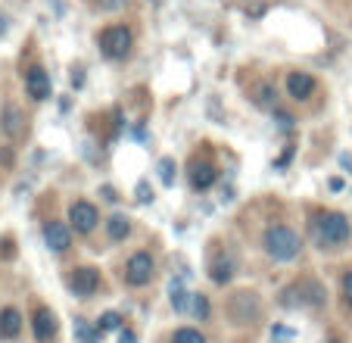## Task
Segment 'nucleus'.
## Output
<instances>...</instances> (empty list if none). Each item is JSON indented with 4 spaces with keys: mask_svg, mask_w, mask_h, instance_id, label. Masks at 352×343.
<instances>
[{
    "mask_svg": "<svg viewBox=\"0 0 352 343\" xmlns=\"http://www.w3.org/2000/svg\"><path fill=\"white\" fill-rule=\"evenodd\" d=\"M122 3H125V0H100V7L103 10H119Z\"/></svg>",
    "mask_w": 352,
    "mask_h": 343,
    "instance_id": "29",
    "label": "nucleus"
},
{
    "mask_svg": "<svg viewBox=\"0 0 352 343\" xmlns=\"http://www.w3.org/2000/svg\"><path fill=\"white\" fill-rule=\"evenodd\" d=\"M100 50L107 60H125L131 53V32L125 25H109L100 32Z\"/></svg>",
    "mask_w": 352,
    "mask_h": 343,
    "instance_id": "3",
    "label": "nucleus"
},
{
    "mask_svg": "<svg viewBox=\"0 0 352 343\" xmlns=\"http://www.w3.org/2000/svg\"><path fill=\"white\" fill-rule=\"evenodd\" d=\"M72 331H75V340H78V343H97V337H100V331L91 328L85 318H75Z\"/></svg>",
    "mask_w": 352,
    "mask_h": 343,
    "instance_id": "17",
    "label": "nucleus"
},
{
    "mask_svg": "<svg viewBox=\"0 0 352 343\" xmlns=\"http://www.w3.org/2000/svg\"><path fill=\"white\" fill-rule=\"evenodd\" d=\"M352 234V225L343 212H324V216L315 222V238L321 247H340L346 244Z\"/></svg>",
    "mask_w": 352,
    "mask_h": 343,
    "instance_id": "2",
    "label": "nucleus"
},
{
    "mask_svg": "<svg viewBox=\"0 0 352 343\" xmlns=\"http://www.w3.org/2000/svg\"><path fill=\"white\" fill-rule=\"evenodd\" d=\"M22 122H25V119H22V112L16 110V106H10V110L3 112V132H7L10 138H19V134H22V128H25Z\"/></svg>",
    "mask_w": 352,
    "mask_h": 343,
    "instance_id": "14",
    "label": "nucleus"
},
{
    "mask_svg": "<svg viewBox=\"0 0 352 343\" xmlns=\"http://www.w3.org/2000/svg\"><path fill=\"white\" fill-rule=\"evenodd\" d=\"M153 256L150 253H134L131 259H128V269H125V278L131 287H144V284H150V278H153Z\"/></svg>",
    "mask_w": 352,
    "mask_h": 343,
    "instance_id": "4",
    "label": "nucleus"
},
{
    "mask_svg": "<svg viewBox=\"0 0 352 343\" xmlns=\"http://www.w3.org/2000/svg\"><path fill=\"white\" fill-rule=\"evenodd\" d=\"M265 250H268V256L278 259V262H290V259L299 256L302 240H299V234L293 231V228H287V225H272L265 231Z\"/></svg>",
    "mask_w": 352,
    "mask_h": 343,
    "instance_id": "1",
    "label": "nucleus"
},
{
    "mask_svg": "<svg viewBox=\"0 0 352 343\" xmlns=\"http://www.w3.org/2000/svg\"><path fill=\"white\" fill-rule=\"evenodd\" d=\"M259 315V300H256V293H234L231 297V318L237 324H246L253 322V318Z\"/></svg>",
    "mask_w": 352,
    "mask_h": 343,
    "instance_id": "7",
    "label": "nucleus"
},
{
    "mask_svg": "<svg viewBox=\"0 0 352 343\" xmlns=\"http://www.w3.org/2000/svg\"><path fill=\"white\" fill-rule=\"evenodd\" d=\"M287 91H290L293 100H309L315 94V79L309 72H290V79H287Z\"/></svg>",
    "mask_w": 352,
    "mask_h": 343,
    "instance_id": "11",
    "label": "nucleus"
},
{
    "mask_svg": "<svg viewBox=\"0 0 352 343\" xmlns=\"http://www.w3.org/2000/svg\"><path fill=\"white\" fill-rule=\"evenodd\" d=\"M22 331V315L16 309H3L0 312V337H16Z\"/></svg>",
    "mask_w": 352,
    "mask_h": 343,
    "instance_id": "12",
    "label": "nucleus"
},
{
    "mask_svg": "<svg viewBox=\"0 0 352 343\" xmlns=\"http://www.w3.org/2000/svg\"><path fill=\"white\" fill-rule=\"evenodd\" d=\"M168 293H172V306H175V312H184V309H187V303H190V297H193V293H187V291H184V284H181V281H172V291H168Z\"/></svg>",
    "mask_w": 352,
    "mask_h": 343,
    "instance_id": "18",
    "label": "nucleus"
},
{
    "mask_svg": "<svg viewBox=\"0 0 352 343\" xmlns=\"http://www.w3.org/2000/svg\"><path fill=\"white\" fill-rule=\"evenodd\" d=\"M209 278H212L215 284H228L234 278V262L231 259H215L212 269H209Z\"/></svg>",
    "mask_w": 352,
    "mask_h": 343,
    "instance_id": "15",
    "label": "nucleus"
},
{
    "mask_svg": "<svg viewBox=\"0 0 352 343\" xmlns=\"http://www.w3.org/2000/svg\"><path fill=\"white\" fill-rule=\"evenodd\" d=\"M119 343H138V334H134V331H122V334H119Z\"/></svg>",
    "mask_w": 352,
    "mask_h": 343,
    "instance_id": "28",
    "label": "nucleus"
},
{
    "mask_svg": "<svg viewBox=\"0 0 352 343\" xmlns=\"http://www.w3.org/2000/svg\"><path fill=\"white\" fill-rule=\"evenodd\" d=\"M190 312L199 318V322H206L209 312H212V309H209V300L203 297V293H193V297H190Z\"/></svg>",
    "mask_w": 352,
    "mask_h": 343,
    "instance_id": "19",
    "label": "nucleus"
},
{
    "mask_svg": "<svg viewBox=\"0 0 352 343\" xmlns=\"http://www.w3.org/2000/svg\"><path fill=\"white\" fill-rule=\"evenodd\" d=\"M69 222L78 234H91L97 228V206L87 203V200H78V203L69 206Z\"/></svg>",
    "mask_w": 352,
    "mask_h": 343,
    "instance_id": "5",
    "label": "nucleus"
},
{
    "mask_svg": "<svg viewBox=\"0 0 352 343\" xmlns=\"http://www.w3.org/2000/svg\"><path fill=\"white\" fill-rule=\"evenodd\" d=\"M340 165H343L346 172H352V156H349V153H343V156H340Z\"/></svg>",
    "mask_w": 352,
    "mask_h": 343,
    "instance_id": "32",
    "label": "nucleus"
},
{
    "mask_svg": "<svg viewBox=\"0 0 352 343\" xmlns=\"http://www.w3.org/2000/svg\"><path fill=\"white\" fill-rule=\"evenodd\" d=\"M212 181H215V169H212V165H193L190 185L197 187V191H206V187H212Z\"/></svg>",
    "mask_w": 352,
    "mask_h": 343,
    "instance_id": "13",
    "label": "nucleus"
},
{
    "mask_svg": "<svg viewBox=\"0 0 352 343\" xmlns=\"http://www.w3.org/2000/svg\"><path fill=\"white\" fill-rule=\"evenodd\" d=\"M69 287L75 291V297H94L100 287V275L97 269H91V265H81V269L72 271V278H69Z\"/></svg>",
    "mask_w": 352,
    "mask_h": 343,
    "instance_id": "6",
    "label": "nucleus"
},
{
    "mask_svg": "<svg viewBox=\"0 0 352 343\" xmlns=\"http://www.w3.org/2000/svg\"><path fill=\"white\" fill-rule=\"evenodd\" d=\"M343 293H346V303L352 306V275L343 278Z\"/></svg>",
    "mask_w": 352,
    "mask_h": 343,
    "instance_id": "27",
    "label": "nucleus"
},
{
    "mask_svg": "<svg viewBox=\"0 0 352 343\" xmlns=\"http://www.w3.org/2000/svg\"><path fill=\"white\" fill-rule=\"evenodd\" d=\"M331 343H337V340H331Z\"/></svg>",
    "mask_w": 352,
    "mask_h": 343,
    "instance_id": "33",
    "label": "nucleus"
},
{
    "mask_svg": "<svg viewBox=\"0 0 352 343\" xmlns=\"http://www.w3.org/2000/svg\"><path fill=\"white\" fill-rule=\"evenodd\" d=\"M122 328V315L119 312H103L100 315V324H97V331L103 334V331H119Z\"/></svg>",
    "mask_w": 352,
    "mask_h": 343,
    "instance_id": "22",
    "label": "nucleus"
},
{
    "mask_svg": "<svg viewBox=\"0 0 352 343\" xmlns=\"http://www.w3.org/2000/svg\"><path fill=\"white\" fill-rule=\"evenodd\" d=\"M274 97H278V94H274L272 85H259V87H256V103L265 106V110H274Z\"/></svg>",
    "mask_w": 352,
    "mask_h": 343,
    "instance_id": "20",
    "label": "nucleus"
},
{
    "mask_svg": "<svg viewBox=\"0 0 352 343\" xmlns=\"http://www.w3.org/2000/svg\"><path fill=\"white\" fill-rule=\"evenodd\" d=\"M138 203H153V187L146 185V181H138Z\"/></svg>",
    "mask_w": 352,
    "mask_h": 343,
    "instance_id": "24",
    "label": "nucleus"
},
{
    "mask_svg": "<svg viewBox=\"0 0 352 343\" xmlns=\"http://www.w3.org/2000/svg\"><path fill=\"white\" fill-rule=\"evenodd\" d=\"M32 328H34V337H38L41 343L54 340V334H56V318H54V312L41 306V309L34 312V318H32Z\"/></svg>",
    "mask_w": 352,
    "mask_h": 343,
    "instance_id": "10",
    "label": "nucleus"
},
{
    "mask_svg": "<svg viewBox=\"0 0 352 343\" xmlns=\"http://www.w3.org/2000/svg\"><path fill=\"white\" fill-rule=\"evenodd\" d=\"M25 87H28V97L32 100H47L50 97V75L41 66H32L25 72Z\"/></svg>",
    "mask_w": 352,
    "mask_h": 343,
    "instance_id": "9",
    "label": "nucleus"
},
{
    "mask_svg": "<svg viewBox=\"0 0 352 343\" xmlns=\"http://www.w3.org/2000/svg\"><path fill=\"white\" fill-rule=\"evenodd\" d=\"M274 119H278L284 128H290V125H293V116H290V112H280V110H274Z\"/></svg>",
    "mask_w": 352,
    "mask_h": 343,
    "instance_id": "26",
    "label": "nucleus"
},
{
    "mask_svg": "<svg viewBox=\"0 0 352 343\" xmlns=\"http://www.w3.org/2000/svg\"><path fill=\"white\" fill-rule=\"evenodd\" d=\"M85 85V72H81V69H75L72 72V87H81Z\"/></svg>",
    "mask_w": 352,
    "mask_h": 343,
    "instance_id": "30",
    "label": "nucleus"
},
{
    "mask_svg": "<svg viewBox=\"0 0 352 343\" xmlns=\"http://www.w3.org/2000/svg\"><path fill=\"white\" fill-rule=\"evenodd\" d=\"M272 337H274V340H293V337H296V331H293V328H272Z\"/></svg>",
    "mask_w": 352,
    "mask_h": 343,
    "instance_id": "25",
    "label": "nucleus"
},
{
    "mask_svg": "<svg viewBox=\"0 0 352 343\" xmlns=\"http://www.w3.org/2000/svg\"><path fill=\"white\" fill-rule=\"evenodd\" d=\"M44 244L54 253H66L72 244V231H69L66 222H47L44 225Z\"/></svg>",
    "mask_w": 352,
    "mask_h": 343,
    "instance_id": "8",
    "label": "nucleus"
},
{
    "mask_svg": "<svg viewBox=\"0 0 352 343\" xmlns=\"http://www.w3.org/2000/svg\"><path fill=\"white\" fill-rule=\"evenodd\" d=\"M160 181L166 187H172L175 185V159H160Z\"/></svg>",
    "mask_w": 352,
    "mask_h": 343,
    "instance_id": "23",
    "label": "nucleus"
},
{
    "mask_svg": "<svg viewBox=\"0 0 352 343\" xmlns=\"http://www.w3.org/2000/svg\"><path fill=\"white\" fill-rule=\"evenodd\" d=\"M100 194H103V200H109V203H116V200H119V197H116V191H113V187H103V191H100Z\"/></svg>",
    "mask_w": 352,
    "mask_h": 343,
    "instance_id": "31",
    "label": "nucleus"
},
{
    "mask_svg": "<svg viewBox=\"0 0 352 343\" xmlns=\"http://www.w3.org/2000/svg\"><path fill=\"white\" fill-rule=\"evenodd\" d=\"M107 231H109V238H113V240H125L128 234H131V225H128V216H119V212H116V216L107 222Z\"/></svg>",
    "mask_w": 352,
    "mask_h": 343,
    "instance_id": "16",
    "label": "nucleus"
},
{
    "mask_svg": "<svg viewBox=\"0 0 352 343\" xmlns=\"http://www.w3.org/2000/svg\"><path fill=\"white\" fill-rule=\"evenodd\" d=\"M172 343H206V337L199 334V331H193V328H181V331H175Z\"/></svg>",
    "mask_w": 352,
    "mask_h": 343,
    "instance_id": "21",
    "label": "nucleus"
}]
</instances>
